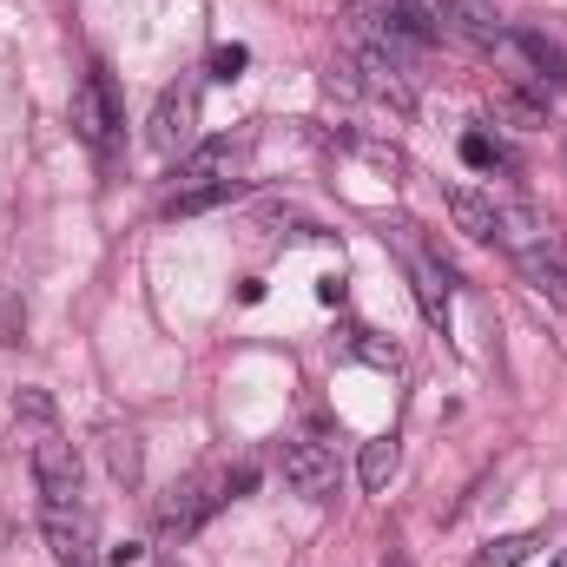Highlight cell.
Wrapping results in <instances>:
<instances>
[{
    "instance_id": "obj_1",
    "label": "cell",
    "mask_w": 567,
    "mask_h": 567,
    "mask_svg": "<svg viewBox=\"0 0 567 567\" xmlns=\"http://www.w3.org/2000/svg\"><path fill=\"white\" fill-rule=\"evenodd\" d=\"M218 508H225V475L198 468V475L172 482V495L158 502V528H165V542H185V535H198Z\"/></svg>"
},
{
    "instance_id": "obj_2",
    "label": "cell",
    "mask_w": 567,
    "mask_h": 567,
    "mask_svg": "<svg viewBox=\"0 0 567 567\" xmlns=\"http://www.w3.org/2000/svg\"><path fill=\"white\" fill-rule=\"evenodd\" d=\"M145 140H152V152H165V158H185V152L198 145V86H192V80H178V86L158 93Z\"/></svg>"
},
{
    "instance_id": "obj_3",
    "label": "cell",
    "mask_w": 567,
    "mask_h": 567,
    "mask_svg": "<svg viewBox=\"0 0 567 567\" xmlns=\"http://www.w3.org/2000/svg\"><path fill=\"white\" fill-rule=\"evenodd\" d=\"M40 535H47V548H53L60 567H93L100 561L93 515H86L80 502H47V508H40Z\"/></svg>"
},
{
    "instance_id": "obj_4",
    "label": "cell",
    "mask_w": 567,
    "mask_h": 567,
    "mask_svg": "<svg viewBox=\"0 0 567 567\" xmlns=\"http://www.w3.org/2000/svg\"><path fill=\"white\" fill-rule=\"evenodd\" d=\"M27 462H33L40 502H80V455H73V442H60V429H40L27 442Z\"/></svg>"
},
{
    "instance_id": "obj_5",
    "label": "cell",
    "mask_w": 567,
    "mask_h": 567,
    "mask_svg": "<svg viewBox=\"0 0 567 567\" xmlns=\"http://www.w3.org/2000/svg\"><path fill=\"white\" fill-rule=\"evenodd\" d=\"M113 126H120V100H113V80L93 66V73L73 86V133L93 145V152H106V145H113Z\"/></svg>"
},
{
    "instance_id": "obj_6",
    "label": "cell",
    "mask_w": 567,
    "mask_h": 567,
    "mask_svg": "<svg viewBox=\"0 0 567 567\" xmlns=\"http://www.w3.org/2000/svg\"><path fill=\"white\" fill-rule=\"evenodd\" d=\"M278 468H284V488L303 495V502H330L337 495V455L323 442H290Z\"/></svg>"
},
{
    "instance_id": "obj_7",
    "label": "cell",
    "mask_w": 567,
    "mask_h": 567,
    "mask_svg": "<svg viewBox=\"0 0 567 567\" xmlns=\"http://www.w3.org/2000/svg\"><path fill=\"white\" fill-rule=\"evenodd\" d=\"M350 73H357V93L363 100H383V106H396V113H416V86L403 80V66L396 60H383V53H357L350 60Z\"/></svg>"
},
{
    "instance_id": "obj_8",
    "label": "cell",
    "mask_w": 567,
    "mask_h": 567,
    "mask_svg": "<svg viewBox=\"0 0 567 567\" xmlns=\"http://www.w3.org/2000/svg\"><path fill=\"white\" fill-rule=\"evenodd\" d=\"M515 265H522V278L535 297H548L555 310H567V258L555 238H542V245H528V251H515Z\"/></svg>"
},
{
    "instance_id": "obj_9",
    "label": "cell",
    "mask_w": 567,
    "mask_h": 567,
    "mask_svg": "<svg viewBox=\"0 0 567 567\" xmlns=\"http://www.w3.org/2000/svg\"><path fill=\"white\" fill-rule=\"evenodd\" d=\"M410 278H416V297H423V317L435 330H449V290H455V271L435 258V251H410Z\"/></svg>"
},
{
    "instance_id": "obj_10",
    "label": "cell",
    "mask_w": 567,
    "mask_h": 567,
    "mask_svg": "<svg viewBox=\"0 0 567 567\" xmlns=\"http://www.w3.org/2000/svg\"><path fill=\"white\" fill-rule=\"evenodd\" d=\"M502 47H515V53L535 66V80H542V86H561V80H567V53L548 40V33H535V27H515V33H502Z\"/></svg>"
},
{
    "instance_id": "obj_11",
    "label": "cell",
    "mask_w": 567,
    "mask_h": 567,
    "mask_svg": "<svg viewBox=\"0 0 567 567\" xmlns=\"http://www.w3.org/2000/svg\"><path fill=\"white\" fill-rule=\"evenodd\" d=\"M231 165H238V145H231V140L192 145V152L178 158V192H185V185H212V178H231Z\"/></svg>"
},
{
    "instance_id": "obj_12",
    "label": "cell",
    "mask_w": 567,
    "mask_h": 567,
    "mask_svg": "<svg viewBox=\"0 0 567 567\" xmlns=\"http://www.w3.org/2000/svg\"><path fill=\"white\" fill-rule=\"evenodd\" d=\"M449 212H455L462 238L495 245V198H482V192H468V185H449Z\"/></svg>"
},
{
    "instance_id": "obj_13",
    "label": "cell",
    "mask_w": 567,
    "mask_h": 567,
    "mask_svg": "<svg viewBox=\"0 0 567 567\" xmlns=\"http://www.w3.org/2000/svg\"><path fill=\"white\" fill-rule=\"evenodd\" d=\"M542 238H555L528 205H495V245L502 251H528V245H542Z\"/></svg>"
},
{
    "instance_id": "obj_14",
    "label": "cell",
    "mask_w": 567,
    "mask_h": 567,
    "mask_svg": "<svg viewBox=\"0 0 567 567\" xmlns=\"http://www.w3.org/2000/svg\"><path fill=\"white\" fill-rule=\"evenodd\" d=\"M442 13H449V27L468 33L475 47H502V33H508V27L488 13V0H442Z\"/></svg>"
},
{
    "instance_id": "obj_15",
    "label": "cell",
    "mask_w": 567,
    "mask_h": 567,
    "mask_svg": "<svg viewBox=\"0 0 567 567\" xmlns=\"http://www.w3.org/2000/svg\"><path fill=\"white\" fill-rule=\"evenodd\" d=\"M245 185L238 178H212V185H185V192H172V205H165V218H198V212H218V205H231Z\"/></svg>"
},
{
    "instance_id": "obj_16",
    "label": "cell",
    "mask_w": 567,
    "mask_h": 567,
    "mask_svg": "<svg viewBox=\"0 0 567 567\" xmlns=\"http://www.w3.org/2000/svg\"><path fill=\"white\" fill-rule=\"evenodd\" d=\"M106 468H113V482H120V488H140L145 442L133 435V429H106Z\"/></svg>"
},
{
    "instance_id": "obj_17",
    "label": "cell",
    "mask_w": 567,
    "mask_h": 567,
    "mask_svg": "<svg viewBox=\"0 0 567 567\" xmlns=\"http://www.w3.org/2000/svg\"><path fill=\"white\" fill-rule=\"evenodd\" d=\"M535 548H542V535H535V528H528V535H502V542L475 548V555H468V567H522Z\"/></svg>"
},
{
    "instance_id": "obj_18",
    "label": "cell",
    "mask_w": 567,
    "mask_h": 567,
    "mask_svg": "<svg viewBox=\"0 0 567 567\" xmlns=\"http://www.w3.org/2000/svg\"><path fill=\"white\" fill-rule=\"evenodd\" d=\"M390 475H396V442H390V435H383V442H363V488L383 495Z\"/></svg>"
},
{
    "instance_id": "obj_19",
    "label": "cell",
    "mask_w": 567,
    "mask_h": 567,
    "mask_svg": "<svg viewBox=\"0 0 567 567\" xmlns=\"http://www.w3.org/2000/svg\"><path fill=\"white\" fill-rule=\"evenodd\" d=\"M13 423L53 429V423H60V410H53V396H47V390H13Z\"/></svg>"
},
{
    "instance_id": "obj_20",
    "label": "cell",
    "mask_w": 567,
    "mask_h": 567,
    "mask_svg": "<svg viewBox=\"0 0 567 567\" xmlns=\"http://www.w3.org/2000/svg\"><path fill=\"white\" fill-rule=\"evenodd\" d=\"M13 343H27V303L0 284V350H13Z\"/></svg>"
},
{
    "instance_id": "obj_21",
    "label": "cell",
    "mask_w": 567,
    "mask_h": 567,
    "mask_svg": "<svg viewBox=\"0 0 567 567\" xmlns=\"http://www.w3.org/2000/svg\"><path fill=\"white\" fill-rule=\"evenodd\" d=\"M462 158H468L475 172H495V165H508V152L488 140V133H468V140H462Z\"/></svg>"
},
{
    "instance_id": "obj_22",
    "label": "cell",
    "mask_w": 567,
    "mask_h": 567,
    "mask_svg": "<svg viewBox=\"0 0 567 567\" xmlns=\"http://www.w3.org/2000/svg\"><path fill=\"white\" fill-rule=\"evenodd\" d=\"M357 357H363V363H377V370H396V363H403V350H396V343H383V337H370V330L357 337Z\"/></svg>"
},
{
    "instance_id": "obj_23",
    "label": "cell",
    "mask_w": 567,
    "mask_h": 567,
    "mask_svg": "<svg viewBox=\"0 0 567 567\" xmlns=\"http://www.w3.org/2000/svg\"><path fill=\"white\" fill-rule=\"evenodd\" d=\"M357 158H370V165H383V172H403V152L396 145H377V140H343Z\"/></svg>"
},
{
    "instance_id": "obj_24",
    "label": "cell",
    "mask_w": 567,
    "mask_h": 567,
    "mask_svg": "<svg viewBox=\"0 0 567 567\" xmlns=\"http://www.w3.org/2000/svg\"><path fill=\"white\" fill-rule=\"evenodd\" d=\"M245 60H251L245 47H218V53H212V73H218V80H238V73H245Z\"/></svg>"
},
{
    "instance_id": "obj_25",
    "label": "cell",
    "mask_w": 567,
    "mask_h": 567,
    "mask_svg": "<svg viewBox=\"0 0 567 567\" xmlns=\"http://www.w3.org/2000/svg\"><path fill=\"white\" fill-rule=\"evenodd\" d=\"M258 488V468H231L225 475V502H238V495H251Z\"/></svg>"
},
{
    "instance_id": "obj_26",
    "label": "cell",
    "mask_w": 567,
    "mask_h": 567,
    "mask_svg": "<svg viewBox=\"0 0 567 567\" xmlns=\"http://www.w3.org/2000/svg\"><path fill=\"white\" fill-rule=\"evenodd\" d=\"M140 555H145L140 542H120V548H106V561H113V567H133Z\"/></svg>"
},
{
    "instance_id": "obj_27",
    "label": "cell",
    "mask_w": 567,
    "mask_h": 567,
    "mask_svg": "<svg viewBox=\"0 0 567 567\" xmlns=\"http://www.w3.org/2000/svg\"><path fill=\"white\" fill-rule=\"evenodd\" d=\"M317 297H323V303H343V278H337V271H330V278L317 284Z\"/></svg>"
},
{
    "instance_id": "obj_28",
    "label": "cell",
    "mask_w": 567,
    "mask_h": 567,
    "mask_svg": "<svg viewBox=\"0 0 567 567\" xmlns=\"http://www.w3.org/2000/svg\"><path fill=\"white\" fill-rule=\"evenodd\" d=\"M383 567H410V555H403V548H390V561Z\"/></svg>"
},
{
    "instance_id": "obj_29",
    "label": "cell",
    "mask_w": 567,
    "mask_h": 567,
    "mask_svg": "<svg viewBox=\"0 0 567 567\" xmlns=\"http://www.w3.org/2000/svg\"><path fill=\"white\" fill-rule=\"evenodd\" d=\"M555 567H567V555H555Z\"/></svg>"
},
{
    "instance_id": "obj_30",
    "label": "cell",
    "mask_w": 567,
    "mask_h": 567,
    "mask_svg": "<svg viewBox=\"0 0 567 567\" xmlns=\"http://www.w3.org/2000/svg\"><path fill=\"white\" fill-rule=\"evenodd\" d=\"M152 567H178V561H152Z\"/></svg>"
}]
</instances>
